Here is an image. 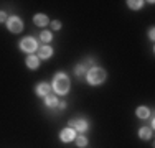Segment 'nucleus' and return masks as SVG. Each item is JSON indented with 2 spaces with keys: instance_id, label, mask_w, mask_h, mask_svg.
Returning <instances> with one entry per match:
<instances>
[{
  "instance_id": "f257e3e1",
  "label": "nucleus",
  "mask_w": 155,
  "mask_h": 148,
  "mask_svg": "<svg viewBox=\"0 0 155 148\" xmlns=\"http://www.w3.org/2000/svg\"><path fill=\"white\" fill-rule=\"evenodd\" d=\"M53 89L56 94H66L69 91V79L66 74L63 72H58L54 76V81H53Z\"/></svg>"
},
{
  "instance_id": "f03ea898",
  "label": "nucleus",
  "mask_w": 155,
  "mask_h": 148,
  "mask_svg": "<svg viewBox=\"0 0 155 148\" xmlns=\"http://www.w3.org/2000/svg\"><path fill=\"white\" fill-rule=\"evenodd\" d=\"M104 79H106V71H104V69H101V68H91L89 71H87V82L93 84V86L101 84Z\"/></svg>"
},
{
  "instance_id": "7ed1b4c3",
  "label": "nucleus",
  "mask_w": 155,
  "mask_h": 148,
  "mask_svg": "<svg viewBox=\"0 0 155 148\" xmlns=\"http://www.w3.org/2000/svg\"><path fill=\"white\" fill-rule=\"evenodd\" d=\"M20 48L23 51H27V53H33V51L38 48V44H36V40L31 38V36H28V38H23L20 43Z\"/></svg>"
},
{
  "instance_id": "20e7f679",
  "label": "nucleus",
  "mask_w": 155,
  "mask_h": 148,
  "mask_svg": "<svg viewBox=\"0 0 155 148\" xmlns=\"http://www.w3.org/2000/svg\"><path fill=\"white\" fill-rule=\"evenodd\" d=\"M7 27L12 33H20L21 30H23V23H21V20L18 17H10L8 21H7Z\"/></svg>"
},
{
  "instance_id": "39448f33",
  "label": "nucleus",
  "mask_w": 155,
  "mask_h": 148,
  "mask_svg": "<svg viewBox=\"0 0 155 148\" xmlns=\"http://www.w3.org/2000/svg\"><path fill=\"white\" fill-rule=\"evenodd\" d=\"M60 138L66 143L73 142V140L76 138V132L73 130V128H64V130H61V133H60Z\"/></svg>"
},
{
  "instance_id": "423d86ee",
  "label": "nucleus",
  "mask_w": 155,
  "mask_h": 148,
  "mask_svg": "<svg viewBox=\"0 0 155 148\" xmlns=\"http://www.w3.org/2000/svg\"><path fill=\"white\" fill-rule=\"evenodd\" d=\"M71 127H74L76 130H79V132H84L87 128V124L83 118H76V120H71Z\"/></svg>"
},
{
  "instance_id": "0eeeda50",
  "label": "nucleus",
  "mask_w": 155,
  "mask_h": 148,
  "mask_svg": "<svg viewBox=\"0 0 155 148\" xmlns=\"http://www.w3.org/2000/svg\"><path fill=\"white\" fill-rule=\"evenodd\" d=\"M33 21H35V25H38V27H45V25L48 23V18H46V15L38 13V15H35Z\"/></svg>"
},
{
  "instance_id": "6e6552de",
  "label": "nucleus",
  "mask_w": 155,
  "mask_h": 148,
  "mask_svg": "<svg viewBox=\"0 0 155 148\" xmlns=\"http://www.w3.org/2000/svg\"><path fill=\"white\" fill-rule=\"evenodd\" d=\"M38 64H40V58L38 56H28L27 58V66L30 69H36Z\"/></svg>"
},
{
  "instance_id": "1a4fd4ad",
  "label": "nucleus",
  "mask_w": 155,
  "mask_h": 148,
  "mask_svg": "<svg viewBox=\"0 0 155 148\" xmlns=\"http://www.w3.org/2000/svg\"><path fill=\"white\" fill-rule=\"evenodd\" d=\"M50 86H48V84H40L38 87H36V94L38 95H41V97H46L48 94H50Z\"/></svg>"
},
{
  "instance_id": "9d476101",
  "label": "nucleus",
  "mask_w": 155,
  "mask_h": 148,
  "mask_svg": "<svg viewBox=\"0 0 155 148\" xmlns=\"http://www.w3.org/2000/svg\"><path fill=\"white\" fill-rule=\"evenodd\" d=\"M51 54H53V50H51L50 46H41V48H40V54H38V56L41 59H48Z\"/></svg>"
},
{
  "instance_id": "9b49d317",
  "label": "nucleus",
  "mask_w": 155,
  "mask_h": 148,
  "mask_svg": "<svg viewBox=\"0 0 155 148\" xmlns=\"http://www.w3.org/2000/svg\"><path fill=\"white\" fill-rule=\"evenodd\" d=\"M45 102H46L48 107H56V105H58L56 97H54V95H51V94H48L46 97H45Z\"/></svg>"
},
{
  "instance_id": "f8f14e48",
  "label": "nucleus",
  "mask_w": 155,
  "mask_h": 148,
  "mask_svg": "<svg viewBox=\"0 0 155 148\" xmlns=\"http://www.w3.org/2000/svg\"><path fill=\"white\" fill-rule=\"evenodd\" d=\"M139 137L142 140H147V138H150V137H152V130H150V128H140V132H139Z\"/></svg>"
},
{
  "instance_id": "ddd939ff",
  "label": "nucleus",
  "mask_w": 155,
  "mask_h": 148,
  "mask_svg": "<svg viewBox=\"0 0 155 148\" xmlns=\"http://www.w3.org/2000/svg\"><path fill=\"white\" fill-rule=\"evenodd\" d=\"M137 117L147 118V117H149V109H147V107H139V109H137Z\"/></svg>"
},
{
  "instance_id": "4468645a",
  "label": "nucleus",
  "mask_w": 155,
  "mask_h": 148,
  "mask_svg": "<svg viewBox=\"0 0 155 148\" xmlns=\"http://www.w3.org/2000/svg\"><path fill=\"white\" fill-rule=\"evenodd\" d=\"M129 3V7H130V8H140V7H142V3L143 2H140V0H130V2H127Z\"/></svg>"
},
{
  "instance_id": "2eb2a0df",
  "label": "nucleus",
  "mask_w": 155,
  "mask_h": 148,
  "mask_svg": "<svg viewBox=\"0 0 155 148\" xmlns=\"http://www.w3.org/2000/svg\"><path fill=\"white\" fill-rule=\"evenodd\" d=\"M76 143H78V146H86V145H87V140H86V137L79 135V137L76 138Z\"/></svg>"
},
{
  "instance_id": "dca6fc26",
  "label": "nucleus",
  "mask_w": 155,
  "mask_h": 148,
  "mask_svg": "<svg viewBox=\"0 0 155 148\" xmlns=\"http://www.w3.org/2000/svg\"><path fill=\"white\" fill-rule=\"evenodd\" d=\"M41 40H43L45 43L51 41V33H50V31H43V33H41Z\"/></svg>"
},
{
  "instance_id": "f3484780",
  "label": "nucleus",
  "mask_w": 155,
  "mask_h": 148,
  "mask_svg": "<svg viewBox=\"0 0 155 148\" xmlns=\"http://www.w3.org/2000/svg\"><path fill=\"white\" fill-rule=\"evenodd\" d=\"M74 72L78 74V76H81V74H83V72H84V68H83V66H76V69H74Z\"/></svg>"
},
{
  "instance_id": "a211bd4d",
  "label": "nucleus",
  "mask_w": 155,
  "mask_h": 148,
  "mask_svg": "<svg viewBox=\"0 0 155 148\" xmlns=\"http://www.w3.org/2000/svg\"><path fill=\"white\" fill-rule=\"evenodd\" d=\"M51 28H53V30H60L61 23H60V21H53V23H51Z\"/></svg>"
},
{
  "instance_id": "6ab92c4d",
  "label": "nucleus",
  "mask_w": 155,
  "mask_h": 148,
  "mask_svg": "<svg viewBox=\"0 0 155 148\" xmlns=\"http://www.w3.org/2000/svg\"><path fill=\"white\" fill-rule=\"evenodd\" d=\"M7 18V15H5V12H0V21H3Z\"/></svg>"
},
{
  "instance_id": "aec40b11",
  "label": "nucleus",
  "mask_w": 155,
  "mask_h": 148,
  "mask_svg": "<svg viewBox=\"0 0 155 148\" xmlns=\"http://www.w3.org/2000/svg\"><path fill=\"white\" fill-rule=\"evenodd\" d=\"M153 35H155V33H153V28H150V31H149V36H150V40H153Z\"/></svg>"
},
{
  "instance_id": "412c9836",
  "label": "nucleus",
  "mask_w": 155,
  "mask_h": 148,
  "mask_svg": "<svg viewBox=\"0 0 155 148\" xmlns=\"http://www.w3.org/2000/svg\"><path fill=\"white\" fill-rule=\"evenodd\" d=\"M58 105H60V109H66V102H60Z\"/></svg>"
}]
</instances>
